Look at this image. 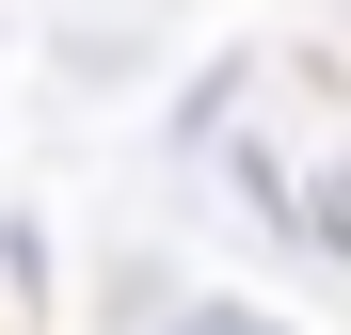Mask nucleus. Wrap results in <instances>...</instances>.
Returning <instances> with one entry per match:
<instances>
[{
	"label": "nucleus",
	"mask_w": 351,
	"mask_h": 335,
	"mask_svg": "<svg viewBox=\"0 0 351 335\" xmlns=\"http://www.w3.org/2000/svg\"><path fill=\"white\" fill-rule=\"evenodd\" d=\"M144 335H287V319H271V303H240V288H192V303H160Z\"/></svg>",
	"instance_id": "f257e3e1"
},
{
	"label": "nucleus",
	"mask_w": 351,
	"mask_h": 335,
	"mask_svg": "<svg viewBox=\"0 0 351 335\" xmlns=\"http://www.w3.org/2000/svg\"><path fill=\"white\" fill-rule=\"evenodd\" d=\"M287 223H304V240L351 271V160H319V176H304V208H287Z\"/></svg>",
	"instance_id": "f03ea898"
}]
</instances>
